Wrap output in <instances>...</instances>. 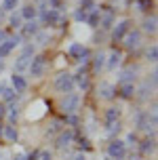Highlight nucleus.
<instances>
[{"label":"nucleus","mask_w":158,"mask_h":160,"mask_svg":"<svg viewBox=\"0 0 158 160\" xmlns=\"http://www.w3.org/2000/svg\"><path fill=\"white\" fill-rule=\"evenodd\" d=\"M133 124L137 131H141L145 135H156V124H158V118H156V110H135L133 114Z\"/></svg>","instance_id":"obj_1"},{"label":"nucleus","mask_w":158,"mask_h":160,"mask_svg":"<svg viewBox=\"0 0 158 160\" xmlns=\"http://www.w3.org/2000/svg\"><path fill=\"white\" fill-rule=\"evenodd\" d=\"M80 105H82V95L80 93H65L63 95V99L59 101V110L63 112V116L65 114H78Z\"/></svg>","instance_id":"obj_2"},{"label":"nucleus","mask_w":158,"mask_h":160,"mask_svg":"<svg viewBox=\"0 0 158 160\" xmlns=\"http://www.w3.org/2000/svg\"><path fill=\"white\" fill-rule=\"evenodd\" d=\"M48 70V61L44 53H36V55L30 59V65H28V72H30L32 78H42Z\"/></svg>","instance_id":"obj_3"},{"label":"nucleus","mask_w":158,"mask_h":160,"mask_svg":"<svg viewBox=\"0 0 158 160\" xmlns=\"http://www.w3.org/2000/svg\"><path fill=\"white\" fill-rule=\"evenodd\" d=\"M68 55H70L74 61H78V63H89L93 51L89 47H84L82 42H72L70 47H68Z\"/></svg>","instance_id":"obj_4"},{"label":"nucleus","mask_w":158,"mask_h":160,"mask_svg":"<svg viewBox=\"0 0 158 160\" xmlns=\"http://www.w3.org/2000/svg\"><path fill=\"white\" fill-rule=\"evenodd\" d=\"M74 76H72L70 72H59L55 76V80H53V88H55L57 93H61V95H65V93H72L74 91Z\"/></svg>","instance_id":"obj_5"},{"label":"nucleus","mask_w":158,"mask_h":160,"mask_svg":"<svg viewBox=\"0 0 158 160\" xmlns=\"http://www.w3.org/2000/svg\"><path fill=\"white\" fill-rule=\"evenodd\" d=\"M99 11H101L99 28H101L103 32H110L112 25L116 23V11H118V8H114V7H99Z\"/></svg>","instance_id":"obj_6"},{"label":"nucleus","mask_w":158,"mask_h":160,"mask_svg":"<svg viewBox=\"0 0 158 160\" xmlns=\"http://www.w3.org/2000/svg\"><path fill=\"white\" fill-rule=\"evenodd\" d=\"M21 42H23V40H21L19 34H8L7 38H4V42H0V59L8 57L17 47H19V44H21Z\"/></svg>","instance_id":"obj_7"},{"label":"nucleus","mask_w":158,"mask_h":160,"mask_svg":"<svg viewBox=\"0 0 158 160\" xmlns=\"http://www.w3.org/2000/svg\"><path fill=\"white\" fill-rule=\"evenodd\" d=\"M74 139H76V131L74 128H61L59 133H57L55 137V148H59V150H68L72 143H74Z\"/></svg>","instance_id":"obj_8"},{"label":"nucleus","mask_w":158,"mask_h":160,"mask_svg":"<svg viewBox=\"0 0 158 160\" xmlns=\"http://www.w3.org/2000/svg\"><path fill=\"white\" fill-rule=\"evenodd\" d=\"M108 158L110 160H125L126 158V145L122 139H112L108 143Z\"/></svg>","instance_id":"obj_9"},{"label":"nucleus","mask_w":158,"mask_h":160,"mask_svg":"<svg viewBox=\"0 0 158 160\" xmlns=\"http://www.w3.org/2000/svg\"><path fill=\"white\" fill-rule=\"evenodd\" d=\"M42 30V25H40L38 19H32V21H23V25L19 28V36H21V40H28V38H34L36 34Z\"/></svg>","instance_id":"obj_10"},{"label":"nucleus","mask_w":158,"mask_h":160,"mask_svg":"<svg viewBox=\"0 0 158 160\" xmlns=\"http://www.w3.org/2000/svg\"><path fill=\"white\" fill-rule=\"evenodd\" d=\"M141 40H143V32H141V30H129L126 36L120 40V42H125V48L135 51V48L141 47Z\"/></svg>","instance_id":"obj_11"},{"label":"nucleus","mask_w":158,"mask_h":160,"mask_svg":"<svg viewBox=\"0 0 158 160\" xmlns=\"http://www.w3.org/2000/svg\"><path fill=\"white\" fill-rule=\"evenodd\" d=\"M131 30V19H122V21H118V23L112 25L110 30V38L114 40V42H120V40L126 36V32Z\"/></svg>","instance_id":"obj_12"},{"label":"nucleus","mask_w":158,"mask_h":160,"mask_svg":"<svg viewBox=\"0 0 158 160\" xmlns=\"http://www.w3.org/2000/svg\"><path fill=\"white\" fill-rule=\"evenodd\" d=\"M137 150H139V156H152V154L156 152V137L145 135L143 139H139Z\"/></svg>","instance_id":"obj_13"},{"label":"nucleus","mask_w":158,"mask_h":160,"mask_svg":"<svg viewBox=\"0 0 158 160\" xmlns=\"http://www.w3.org/2000/svg\"><path fill=\"white\" fill-rule=\"evenodd\" d=\"M137 74H139V65H129V68H125L118 76V84H135Z\"/></svg>","instance_id":"obj_14"},{"label":"nucleus","mask_w":158,"mask_h":160,"mask_svg":"<svg viewBox=\"0 0 158 160\" xmlns=\"http://www.w3.org/2000/svg\"><path fill=\"white\" fill-rule=\"evenodd\" d=\"M120 114H122V110H120L118 105H110V108L105 110V114H103V124H105V128L112 127L114 122H118Z\"/></svg>","instance_id":"obj_15"},{"label":"nucleus","mask_w":158,"mask_h":160,"mask_svg":"<svg viewBox=\"0 0 158 160\" xmlns=\"http://www.w3.org/2000/svg\"><path fill=\"white\" fill-rule=\"evenodd\" d=\"M11 88L15 91L17 95H23L25 91H28V80H25L21 74L13 72V76H11Z\"/></svg>","instance_id":"obj_16"},{"label":"nucleus","mask_w":158,"mask_h":160,"mask_svg":"<svg viewBox=\"0 0 158 160\" xmlns=\"http://www.w3.org/2000/svg\"><path fill=\"white\" fill-rule=\"evenodd\" d=\"M2 139L8 141V143H17L19 141V131H17L15 124H4L2 127Z\"/></svg>","instance_id":"obj_17"},{"label":"nucleus","mask_w":158,"mask_h":160,"mask_svg":"<svg viewBox=\"0 0 158 160\" xmlns=\"http://www.w3.org/2000/svg\"><path fill=\"white\" fill-rule=\"evenodd\" d=\"M99 97L105 99V101H112V99L116 97V87H114L112 82H105V80H103L101 84H99Z\"/></svg>","instance_id":"obj_18"},{"label":"nucleus","mask_w":158,"mask_h":160,"mask_svg":"<svg viewBox=\"0 0 158 160\" xmlns=\"http://www.w3.org/2000/svg\"><path fill=\"white\" fill-rule=\"evenodd\" d=\"M120 63H122V51H120V48H114L110 55H105V65H108L110 70H116Z\"/></svg>","instance_id":"obj_19"},{"label":"nucleus","mask_w":158,"mask_h":160,"mask_svg":"<svg viewBox=\"0 0 158 160\" xmlns=\"http://www.w3.org/2000/svg\"><path fill=\"white\" fill-rule=\"evenodd\" d=\"M135 84H118L116 87V95L120 97V99H125V101H129V99H135Z\"/></svg>","instance_id":"obj_20"},{"label":"nucleus","mask_w":158,"mask_h":160,"mask_svg":"<svg viewBox=\"0 0 158 160\" xmlns=\"http://www.w3.org/2000/svg\"><path fill=\"white\" fill-rule=\"evenodd\" d=\"M91 70L93 72H101L103 68H105V53H101V51H97L95 55H91Z\"/></svg>","instance_id":"obj_21"},{"label":"nucleus","mask_w":158,"mask_h":160,"mask_svg":"<svg viewBox=\"0 0 158 160\" xmlns=\"http://www.w3.org/2000/svg\"><path fill=\"white\" fill-rule=\"evenodd\" d=\"M19 15H21L23 21H32V19H36V17H38V8L34 7L32 2H28V4H23V7L19 8Z\"/></svg>","instance_id":"obj_22"},{"label":"nucleus","mask_w":158,"mask_h":160,"mask_svg":"<svg viewBox=\"0 0 158 160\" xmlns=\"http://www.w3.org/2000/svg\"><path fill=\"white\" fill-rule=\"evenodd\" d=\"M99 19H101V11H99V7H95L87 13V21L84 23L89 28H99Z\"/></svg>","instance_id":"obj_23"},{"label":"nucleus","mask_w":158,"mask_h":160,"mask_svg":"<svg viewBox=\"0 0 158 160\" xmlns=\"http://www.w3.org/2000/svg\"><path fill=\"white\" fill-rule=\"evenodd\" d=\"M141 32L145 34H156V15H145L141 23Z\"/></svg>","instance_id":"obj_24"},{"label":"nucleus","mask_w":158,"mask_h":160,"mask_svg":"<svg viewBox=\"0 0 158 160\" xmlns=\"http://www.w3.org/2000/svg\"><path fill=\"white\" fill-rule=\"evenodd\" d=\"M19 114H21V110H19V103H17V101L7 105V116H8V120H11V124H17Z\"/></svg>","instance_id":"obj_25"},{"label":"nucleus","mask_w":158,"mask_h":160,"mask_svg":"<svg viewBox=\"0 0 158 160\" xmlns=\"http://www.w3.org/2000/svg\"><path fill=\"white\" fill-rule=\"evenodd\" d=\"M34 44H40V47H47V44H51V34L47 32V30H40L36 36H34Z\"/></svg>","instance_id":"obj_26"},{"label":"nucleus","mask_w":158,"mask_h":160,"mask_svg":"<svg viewBox=\"0 0 158 160\" xmlns=\"http://www.w3.org/2000/svg\"><path fill=\"white\" fill-rule=\"evenodd\" d=\"M63 127H65V124H63L61 118H53V120H51V124H48V128H47V135H57Z\"/></svg>","instance_id":"obj_27"},{"label":"nucleus","mask_w":158,"mask_h":160,"mask_svg":"<svg viewBox=\"0 0 158 160\" xmlns=\"http://www.w3.org/2000/svg\"><path fill=\"white\" fill-rule=\"evenodd\" d=\"M28 65H30V57L19 55V57H17V61H15V74L25 72V70H28Z\"/></svg>","instance_id":"obj_28"},{"label":"nucleus","mask_w":158,"mask_h":160,"mask_svg":"<svg viewBox=\"0 0 158 160\" xmlns=\"http://www.w3.org/2000/svg\"><path fill=\"white\" fill-rule=\"evenodd\" d=\"M8 25H11V30H17V32H19V28L23 25V19H21V15H19V11L8 15Z\"/></svg>","instance_id":"obj_29"},{"label":"nucleus","mask_w":158,"mask_h":160,"mask_svg":"<svg viewBox=\"0 0 158 160\" xmlns=\"http://www.w3.org/2000/svg\"><path fill=\"white\" fill-rule=\"evenodd\" d=\"M135 4H137V11H139V13H145V15H150L152 7H154V0H137Z\"/></svg>","instance_id":"obj_30"},{"label":"nucleus","mask_w":158,"mask_h":160,"mask_svg":"<svg viewBox=\"0 0 158 160\" xmlns=\"http://www.w3.org/2000/svg\"><path fill=\"white\" fill-rule=\"evenodd\" d=\"M145 61H150V63H156L158 61V47L156 44H150V47L145 48Z\"/></svg>","instance_id":"obj_31"},{"label":"nucleus","mask_w":158,"mask_h":160,"mask_svg":"<svg viewBox=\"0 0 158 160\" xmlns=\"http://www.w3.org/2000/svg\"><path fill=\"white\" fill-rule=\"evenodd\" d=\"M122 141H125L126 150H129V148H137V143H139V135H137V133H126V137L122 139Z\"/></svg>","instance_id":"obj_32"},{"label":"nucleus","mask_w":158,"mask_h":160,"mask_svg":"<svg viewBox=\"0 0 158 160\" xmlns=\"http://www.w3.org/2000/svg\"><path fill=\"white\" fill-rule=\"evenodd\" d=\"M21 55H25V57H34L36 55V44H34V42H25L23 47H21Z\"/></svg>","instance_id":"obj_33"},{"label":"nucleus","mask_w":158,"mask_h":160,"mask_svg":"<svg viewBox=\"0 0 158 160\" xmlns=\"http://www.w3.org/2000/svg\"><path fill=\"white\" fill-rule=\"evenodd\" d=\"M0 2H2L0 7H2V11H4V13H13V11H15V7L19 4V0H0Z\"/></svg>","instance_id":"obj_34"},{"label":"nucleus","mask_w":158,"mask_h":160,"mask_svg":"<svg viewBox=\"0 0 158 160\" xmlns=\"http://www.w3.org/2000/svg\"><path fill=\"white\" fill-rule=\"evenodd\" d=\"M87 13H89V11H84V8H80V7H78L76 11H74V19L84 23V21H87Z\"/></svg>","instance_id":"obj_35"},{"label":"nucleus","mask_w":158,"mask_h":160,"mask_svg":"<svg viewBox=\"0 0 158 160\" xmlns=\"http://www.w3.org/2000/svg\"><path fill=\"white\" fill-rule=\"evenodd\" d=\"M32 4L38 8V13H40V11H47L48 8V0H32Z\"/></svg>","instance_id":"obj_36"},{"label":"nucleus","mask_w":158,"mask_h":160,"mask_svg":"<svg viewBox=\"0 0 158 160\" xmlns=\"http://www.w3.org/2000/svg\"><path fill=\"white\" fill-rule=\"evenodd\" d=\"M78 145H80V150H93V143L89 141L87 137H80V139H78Z\"/></svg>","instance_id":"obj_37"},{"label":"nucleus","mask_w":158,"mask_h":160,"mask_svg":"<svg viewBox=\"0 0 158 160\" xmlns=\"http://www.w3.org/2000/svg\"><path fill=\"white\" fill-rule=\"evenodd\" d=\"M97 7V2L95 0H80V8H84V11H91V8Z\"/></svg>","instance_id":"obj_38"},{"label":"nucleus","mask_w":158,"mask_h":160,"mask_svg":"<svg viewBox=\"0 0 158 160\" xmlns=\"http://www.w3.org/2000/svg\"><path fill=\"white\" fill-rule=\"evenodd\" d=\"M38 160H53V152H48V150H40V152H38Z\"/></svg>","instance_id":"obj_39"},{"label":"nucleus","mask_w":158,"mask_h":160,"mask_svg":"<svg viewBox=\"0 0 158 160\" xmlns=\"http://www.w3.org/2000/svg\"><path fill=\"white\" fill-rule=\"evenodd\" d=\"M38 152L40 150H32L30 154H25V160H38Z\"/></svg>","instance_id":"obj_40"},{"label":"nucleus","mask_w":158,"mask_h":160,"mask_svg":"<svg viewBox=\"0 0 158 160\" xmlns=\"http://www.w3.org/2000/svg\"><path fill=\"white\" fill-rule=\"evenodd\" d=\"M4 116H7V103H2V101H0V120L4 118Z\"/></svg>","instance_id":"obj_41"},{"label":"nucleus","mask_w":158,"mask_h":160,"mask_svg":"<svg viewBox=\"0 0 158 160\" xmlns=\"http://www.w3.org/2000/svg\"><path fill=\"white\" fill-rule=\"evenodd\" d=\"M72 160H87V156H84L82 152H78V154H74V158H72Z\"/></svg>","instance_id":"obj_42"},{"label":"nucleus","mask_w":158,"mask_h":160,"mask_svg":"<svg viewBox=\"0 0 158 160\" xmlns=\"http://www.w3.org/2000/svg\"><path fill=\"white\" fill-rule=\"evenodd\" d=\"M8 84L4 82V80H0V97H2V93H4V88H7Z\"/></svg>","instance_id":"obj_43"},{"label":"nucleus","mask_w":158,"mask_h":160,"mask_svg":"<svg viewBox=\"0 0 158 160\" xmlns=\"http://www.w3.org/2000/svg\"><path fill=\"white\" fill-rule=\"evenodd\" d=\"M13 160H25V154H23V152L15 154V156H13Z\"/></svg>","instance_id":"obj_44"},{"label":"nucleus","mask_w":158,"mask_h":160,"mask_svg":"<svg viewBox=\"0 0 158 160\" xmlns=\"http://www.w3.org/2000/svg\"><path fill=\"white\" fill-rule=\"evenodd\" d=\"M7 36H8V34L4 32V30H2V28H0V42H4V38H7Z\"/></svg>","instance_id":"obj_45"},{"label":"nucleus","mask_w":158,"mask_h":160,"mask_svg":"<svg viewBox=\"0 0 158 160\" xmlns=\"http://www.w3.org/2000/svg\"><path fill=\"white\" fill-rule=\"evenodd\" d=\"M4 68H7V65H4V59H0V74L4 72Z\"/></svg>","instance_id":"obj_46"},{"label":"nucleus","mask_w":158,"mask_h":160,"mask_svg":"<svg viewBox=\"0 0 158 160\" xmlns=\"http://www.w3.org/2000/svg\"><path fill=\"white\" fill-rule=\"evenodd\" d=\"M129 160H143V156H133V154H131V156H129Z\"/></svg>","instance_id":"obj_47"},{"label":"nucleus","mask_w":158,"mask_h":160,"mask_svg":"<svg viewBox=\"0 0 158 160\" xmlns=\"http://www.w3.org/2000/svg\"><path fill=\"white\" fill-rule=\"evenodd\" d=\"M4 15H7V13H4V11H2V7H0V21L4 19Z\"/></svg>","instance_id":"obj_48"},{"label":"nucleus","mask_w":158,"mask_h":160,"mask_svg":"<svg viewBox=\"0 0 158 160\" xmlns=\"http://www.w3.org/2000/svg\"><path fill=\"white\" fill-rule=\"evenodd\" d=\"M2 127H4V124H0V139H2Z\"/></svg>","instance_id":"obj_49"},{"label":"nucleus","mask_w":158,"mask_h":160,"mask_svg":"<svg viewBox=\"0 0 158 160\" xmlns=\"http://www.w3.org/2000/svg\"><path fill=\"white\" fill-rule=\"evenodd\" d=\"M105 160H110V158H105Z\"/></svg>","instance_id":"obj_50"}]
</instances>
